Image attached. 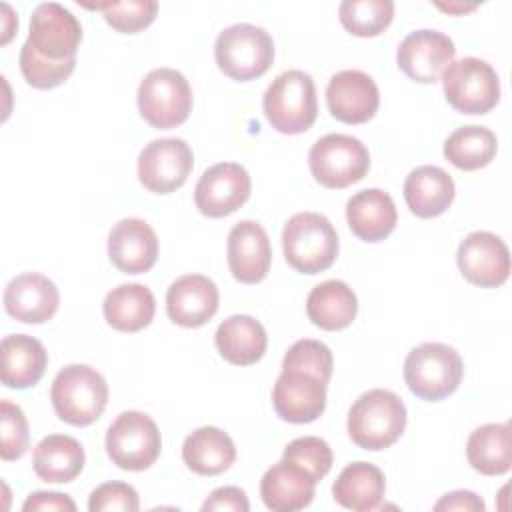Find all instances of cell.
<instances>
[{"label": "cell", "instance_id": "obj_39", "mask_svg": "<svg viewBox=\"0 0 512 512\" xmlns=\"http://www.w3.org/2000/svg\"><path fill=\"white\" fill-rule=\"evenodd\" d=\"M0 426H2V444L0 456L2 460H18L26 454L30 444L28 422L20 406L12 404L10 400L0 402Z\"/></svg>", "mask_w": 512, "mask_h": 512}, {"label": "cell", "instance_id": "obj_16", "mask_svg": "<svg viewBox=\"0 0 512 512\" xmlns=\"http://www.w3.org/2000/svg\"><path fill=\"white\" fill-rule=\"evenodd\" d=\"M454 56V42L444 32L428 28L410 32L396 52L400 70L420 84L438 82Z\"/></svg>", "mask_w": 512, "mask_h": 512}, {"label": "cell", "instance_id": "obj_9", "mask_svg": "<svg viewBox=\"0 0 512 512\" xmlns=\"http://www.w3.org/2000/svg\"><path fill=\"white\" fill-rule=\"evenodd\" d=\"M446 102L462 114H486L500 100V80L492 64L466 56L452 60L442 72Z\"/></svg>", "mask_w": 512, "mask_h": 512}, {"label": "cell", "instance_id": "obj_22", "mask_svg": "<svg viewBox=\"0 0 512 512\" xmlns=\"http://www.w3.org/2000/svg\"><path fill=\"white\" fill-rule=\"evenodd\" d=\"M316 480L298 464L280 460L268 468L260 480V496L274 512H296L314 498Z\"/></svg>", "mask_w": 512, "mask_h": 512}, {"label": "cell", "instance_id": "obj_19", "mask_svg": "<svg viewBox=\"0 0 512 512\" xmlns=\"http://www.w3.org/2000/svg\"><path fill=\"white\" fill-rule=\"evenodd\" d=\"M228 268L242 284H258L266 278L272 248L266 230L254 220H240L228 234Z\"/></svg>", "mask_w": 512, "mask_h": 512}, {"label": "cell", "instance_id": "obj_24", "mask_svg": "<svg viewBox=\"0 0 512 512\" xmlns=\"http://www.w3.org/2000/svg\"><path fill=\"white\" fill-rule=\"evenodd\" d=\"M0 378L6 388L24 390L40 382L46 372L48 354L40 340L28 334H8L0 344Z\"/></svg>", "mask_w": 512, "mask_h": 512}, {"label": "cell", "instance_id": "obj_36", "mask_svg": "<svg viewBox=\"0 0 512 512\" xmlns=\"http://www.w3.org/2000/svg\"><path fill=\"white\" fill-rule=\"evenodd\" d=\"M90 8H98L104 20L122 34H136L148 28L158 12V2L152 0H128V2H106Z\"/></svg>", "mask_w": 512, "mask_h": 512}, {"label": "cell", "instance_id": "obj_18", "mask_svg": "<svg viewBox=\"0 0 512 512\" xmlns=\"http://www.w3.org/2000/svg\"><path fill=\"white\" fill-rule=\"evenodd\" d=\"M108 258L124 274H144L158 258V236L140 218L118 220L108 234Z\"/></svg>", "mask_w": 512, "mask_h": 512}, {"label": "cell", "instance_id": "obj_23", "mask_svg": "<svg viewBox=\"0 0 512 512\" xmlns=\"http://www.w3.org/2000/svg\"><path fill=\"white\" fill-rule=\"evenodd\" d=\"M346 220L356 238L364 242H380L396 228L398 212L388 192L366 188L346 202Z\"/></svg>", "mask_w": 512, "mask_h": 512}, {"label": "cell", "instance_id": "obj_6", "mask_svg": "<svg viewBox=\"0 0 512 512\" xmlns=\"http://www.w3.org/2000/svg\"><path fill=\"white\" fill-rule=\"evenodd\" d=\"M214 58L228 78L248 82L270 70L274 62V42L260 26L234 24L218 34Z\"/></svg>", "mask_w": 512, "mask_h": 512}, {"label": "cell", "instance_id": "obj_38", "mask_svg": "<svg viewBox=\"0 0 512 512\" xmlns=\"http://www.w3.org/2000/svg\"><path fill=\"white\" fill-rule=\"evenodd\" d=\"M282 458L302 466L316 482H320L332 468V448L318 436H302L292 440L284 448Z\"/></svg>", "mask_w": 512, "mask_h": 512}, {"label": "cell", "instance_id": "obj_13", "mask_svg": "<svg viewBox=\"0 0 512 512\" xmlns=\"http://www.w3.org/2000/svg\"><path fill=\"white\" fill-rule=\"evenodd\" d=\"M250 188V176L244 166L236 162H220L200 176L194 188V202L200 214L222 218L246 204Z\"/></svg>", "mask_w": 512, "mask_h": 512}, {"label": "cell", "instance_id": "obj_41", "mask_svg": "<svg viewBox=\"0 0 512 512\" xmlns=\"http://www.w3.org/2000/svg\"><path fill=\"white\" fill-rule=\"evenodd\" d=\"M204 512H248L250 510V502L244 494V490L236 488V486H222L216 488L206 502L202 504Z\"/></svg>", "mask_w": 512, "mask_h": 512}, {"label": "cell", "instance_id": "obj_26", "mask_svg": "<svg viewBox=\"0 0 512 512\" xmlns=\"http://www.w3.org/2000/svg\"><path fill=\"white\" fill-rule=\"evenodd\" d=\"M214 342L226 362L234 366H252L264 356L268 336L256 318L248 314H234L220 322Z\"/></svg>", "mask_w": 512, "mask_h": 512}, {"label": "cell", "instance_id": "obj_8", "mask_svg": "<svg viewBox=\"0 0 512 512\" xmlns=\"http://www.w3.org/2000/svg\"><path fill=\"white\" fill-rule=\"evenodd\" d=\"M140 116L154 128L168 130L184 124L192 112V88L182 72L156 68L138 86Z\"/></svg>", "mask_w": 512, "mask_h": 512}, {"label": "cell", "instance_id": "obj_11", "mask_svg": "<svg viewBox=\"0 0 512 512\" xmlns=\"http://www.w3.org/2000/svg\"><path fill=\"white\" fill-rule=\"evenodd\" d=\"M82 40L78 18L58 2H42L30 18V34L26 44L50 62L74 60Z\"/></svg>", "mask_w": 512, "mask_h": 512}, {"label": "cell", "instance_id": "obj_44", "mask_svg": "<svg viewBox=\"0 0 512 512\" xmlns=\"http://www.w3.org/2000/svg\"><path fill=\"white\" fill-rule=\"evenodd\" d=\"M438 8H442L446 12H468V10H474V6H452V4H448V6L438 4Z\"/></svg>", "mask_w": 512, "mask_h": 512}, {"label": "cell", "instance_id": "obj_30", "mask_svg": "<svg viewBox=\"0 0 512 512\" xmlns=\"http://www.w3.org/2000/svg\"><path fill=\"white\" fill-rule=\"evenodd\" d=\"M386 490L384 474L370 462H352L336 478L332 486L334 500L348 510L368 512L380 506Z\"/></svg>", "mask_w": 512, "mask_h": 512}, {"label": "cell", "instance_id": "obj_28", "mask_svg": "<svg viewBox=\"0 0 512 512\" xmlns=\"http://www.w3.org/2000/svg\"><path fill=\"white\" fill-rule=\"evenodd\" d=\"M86 454L82 444L66 434H48L32 454V466L40 480L50 484L72 482L84 468Z\"/></svg>", "mask_w": 512, "mask_h": 512}, {"label": "cell", "instance_id": "obj_21", "mask_svg": "<svg viewBox=\"0 0 512 512\" xmlns=\"http://www.w3.org/2000/svg\"><path fill=\"white\" fill-rule=\"evenodd\" d=\"M60 304L56 284L38 272H24L12 278L4 290V308L8 316L24 324L48 322Z\"/></svg>", "mask_w": 512, "mask_h": 512}, {"label": "cell", "instance_id": "obj_1", "mask_svg": "<svg viewBox=\"0 0 512 512\" xmlns=\"http://www.w3.org/2000/svg\"><path fill=\"white\" fill-rule=\"evenodd\" d=\"M404 428L406 406L392 390H368L358 396L348 412V436L362 450L390 448Z\"/></svg>", "mask_w": 512, "mask_h": 512}, {"label": "cell", "instance_id": "obj_42", "mask_svg": "<svg viewBox=\"0 0 512 512\" xmlns=\"http://www.w3.org/2000/svg\"><path fill=\"white\" fill-rule=\"evenodd\" d=\"M22 510H66L74 512L76 504L68 494L62 492H34L22 504Z\"/></svg>", "mask_w": 512, "mask_h": 512}, {"label": "cell", "instance_id": "obj_4", "mask_svg": "<svg viewBox=\"0 0 512 512\" xmlns=\"http://www.w3.org/2000/svg\"><path fill=\"white\" fill-rule=\"evenodd\" d=\"M462 374L464 362L460 354L442 342H424L412 348L404 360L408 390L426 402H438L454 394Z\"/></svg>", "mask_w": 512, "mask_h": 512}, {"label": "cell", "instance_id": "obj_31", "mask_svg": "<svg viewBox=\"0 0 512 512\" xmlns=\"http://www.w3.org/2000/svg\"><path fill=\"white\" fill-rule=\"evenodd\" d=\"M108 326L118 332H138L146 328L156 312V300L144 284H120L112 288L102 304Z\"/></svg>", "mask_w": 512, "mask_h": 512}, {"label": "cell", "instance_id": "obj_43", "mask_svg": "<svg viewBox=\"0 0 512 512\" xmlns=\"http://www.w3.org/2000/svg\"><path fill=\"white\" fill-rule=\"evenodd\" d=\"M484 502L480 496L468 490H456L446 496H442L436 504L434 510H466V512H484Z\"/></svg>", "mask_w": 512, "mask_h": 512}, {"label": "cell", "instance_id": "obj_17", "mask_svg": "<svg viewBox=\"0 0 512 512\" xmlns=\"http://www.w3.org/2000/svg\"><path fill=\"white\" fill-rule=\"evenodd\" d=\"M326 104L336 120L344 124H364L374 118L380 106V92L366 72L342 70L328 82Z\"/></svg>", "mask_w": 512, "mask_h": 512}, {"label": "cell", "instance_id": "obj_33", "mask_svg": "<svg viewBox=\"0 0 512 512\" xmlns=\"http://www.w3.org/2000/svg\"><path fill=\"white\" fill-rule=\"evenodd\" d=\"M498 150L496 134L486 126H460L444 142L446 160L460 170L488 166Z\"/></svg>", "mask_w": 512, "mask_h": 512}, {"label": "cell", "instance_id": "obj_5", "mask_svg": "<svg viewBox=\"0 0 512 512\" xmlns=\"http://www.w3.org/2000/svg\"><path fill=\"white\" fill-rule=\"evenodd\" d=\"M50 400L60 420L72 426H90L108 404V384L98 370L70 364L56 374Z\"/></svg>", "mask_w": 512, "mask_h": 512}, {"label": "cell", "instance_id": "obj_35", "mask_svg": "<svg viewBox=\"0 0 512 512\" xmlns=\"http://www.w3.org/2000/svg\"><path fill=\"white\" fill-rule=\"evenodd\" d=\"M76 68V58L66 62H50L34 52L30 44L24 42L20 50V72L24 80L38 90H50L64 84Z\"/></svg>", "mask_w": 512, "mask_h": 512}, {"label": "cell", "instance_id": "obj_15", "mask_svg": "<svg viewBox=\"0 0 512 512\" xmlns=\"http://www.w3.org/2000/svg\"><path fill=\"white\" fill-rule=\"evenodd\" d=\"M272 404L290 424L314 422L326 408V382L304 370L282 368L272 388Z\"/></svg>", "mask_w": 512, "mask_h": 512}, {"label": "cell", "instance_id": "obj_40", "mask_svg": "<svg viewBox=\"0 0 512 512\" xmlns=\"http://www.w3.org/2000/svg\"><path fill=\"white\" fill-rule=\"evenodd\" d=\"M140 508L138 492L126 482H104L92 490L88 500L90 512H136Z\"/></svg>", "mask_w": 512, "mask_h": 512}, {"label": "cell", "instance_id": "obj_29", "mask_svg": "<svg viewBox=\"0 0 512 512\" xmlns=\"http://www.w3.org/2000/svg\"><path fill=\"white\" fill-rule=\"evenodd\" d=\"M182 460L200 476H218L234 464L236 446L224 430L202 426L186 436L182 444Z\"/></svg>", "mask_w": 512, "mask_h": 512}, {"label": "cell", "instance_id": "obj_20", "mask_svg": "<svg viewBox=\"0 0 512 512\" xmlns=\"http://www.w3.org/2000/svg\"><path fill=\"white\" fill-rule=\"evenodd\" d=\"M218 288L204 274H186L166 292L168 318L182 328H200L218 312Z\"/></svg>", "mask_w": 512, "mask_h": 512}, {"label": "cell", "instance_id": "obj_3", "mask_svg": "<svg viewBox=\"0 0 512 512\" xmlns=\"http://www.w3.org/2000/svg\"><path fill=\"white\" fill-rule=\"evenodd\" d=\"M262 108L266 120L280 134H302L316 122V86L308 72L286 70L278 74L264 92Z\"/></svg>", "mask_w": 512, "mask_h": 512}, {"label": "cell", "instance_id": "obj_2", "mask_svg": "<svg viewBox=\"0 0 512 512\" xmlns=\"http://www.w3.org/2000/svg\"><path fill=\"white\" fill-rule=\"evenodd\" d=\"M282 250L290 268L300 274H318L336 260L338 234L326 216L298 212L284 224Z\"/></svg>", "mask_w": 512, "mask_h": 512}, {"label": "cell", "instance_id": "obj_27", "mask_svg": "<svg viewBox=\"0 0 512 512\" xmlns=\"http://www.w3.org/2000/svg\"><path fill=\"white\" fill-rule=\"evenodd\" d=\"M310 322L326 332L348 328L358 314L354 290L342 280H326L314 286L306 298Z\"/></svg>", "mask_w": 512, "mask_h": 512}, {"label": "cell", "instance_id": "obj_34", "mask_svg": "<svg viewBox=\"0 0 512 512\" xmlns=\"http://www.w3.org/2000/svg\"><path fill=\"white\" fill-rule=\"evenodd\" d=\"M340 24L354 36L374 38L382 34L394 18L392 0H344L338 6Z\"/></svg>", "mask_w": 512, "mask_h": 512}, {"label": "cell", "instance_id": "obj_37", "mask_svg": "<svg viewBox=\"0 0 512 512\" xmlns=\"http://www.w3.org/2000/svg\"><path fill=\"white\" fill-rule=\"evenodd\" d=\"M282 368H294V370H304L314 376H318L322 382H330L332 370H334V358L330 348L312 338H304L294 342L288 352L284 354Z\"/></svg>", "mask_w": 512, "mask_h": 512}, {"label": "cell", "instance_id": "obj_10", "mask_svg": "<svg viewBox=\"0 0 512 512\" xmlns=\"http://www.w3.org/2000/svg\"><path fill=\"white\" fill-rule=\"evenodd\" d=\"M160 450V430L144 412H122L106 432V452L122 470L142 472L150 468L158 460Z\"/></svg>", "mask_w": 512, "mask_h": 512}, {"label": "cell", "instance_id": "obj_25", "mask_svg": "<svg viewBox=\"0 0 512 512\" xmlns=\"http://www.w3.org/2000/svg\"><path fill=\"white\" fill-rule=\"evenodd\" d=\"M454 180L440 166H418L404 180V200L418 218L444 214L454 200Z\"/></svg>", "mask_w": 512, "mask_h": 512}, {"label": "cell", "instance_id": "obj_7", "mask_svg": "<svg viewBox=\"0 0 512 512\" xmlns=\"http://www.w3.org/2000/svg\"><path fill=\"white\" fill-rule=\"evenodd\" d=\"M314 180L330 190H342L360 182L370 170L368 148L348 134H326L308 152Z\"/></svg>", "mask_w": 512, "mask_h": 512}, {"label": "cell", "instance_id": "obj_12", "mask_svg": "<svg viewBox=\"0 0 512 512\" xmlns=\"http://www.w3.org/2000/svg\"><path fill=\"white\" fill-rule=\"evenodd\" d=\"M194 168L192 148L182 138H158L138 156V180L154 194L178 190Z\"/></svg>", "mask_w": 512, "mask_h": 512}, {"label": "cell", "instance_id": "obj_32", "mask_svg": "<svg viewBox=\"0 0 512 512\" xmlns=\"http://www.w3.org/2000/svg\"><path fill=\"white\" fill-rule=\"evenodd\" d=\"M466 458L470 466L484 476L506 474L512 466L510 424L478 426L466 442Z\"/></svg>", "mask_w": 512, "mask_h": 512}, {"label": "cell", "instance_id": "obj_14", "mask_svg": "<svg viewBox=\"0 0 512 512\" xmlns=\"http://www.w3.org/2000/svg\"><path fill=\"white\" fill-rule=\"evenodd\" d=\"M456 262L462 276L480 288H498L510 276V252L492 232H470L458 246Z\"/></svg>", "mask_w": 512, "mask_h": 512}]
</instances>
